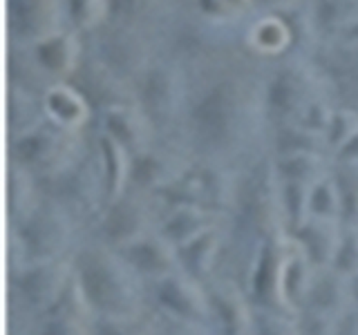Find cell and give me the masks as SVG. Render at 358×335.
<instances>
[{
  "mask_svg": "<svg viewBox=\"0 0 358 335\" xmlns=\"http://www.w3.org/2000/svg\"><path fill=\"white\" fill-rule=\"evenodd\" d=\"M72 260L74 279L94 315H137L152 306L150 284L117 248L87 237Z\"/></svg>",
  "mask_w": 358,
  "mask_h": 335,
  "instance_id": "cell-1",
  "label": "cell"
},
{
  "mask_svg": "<svg viewBox=\"0 0 358 335\" xmlns=\"http://www.w3.org/2000/svg\"><path fill=\"white\" fill-rule=\"evenodd\" d=\"M22 244H25L29 262H48L72 257L90 234L85 226L59 201L50 199L43 193V199L29 215L16 223Z\"/></svg>",
  "mask_w": 358,
  "mask_h": 335,
  "instance_id": "cell-2",
  "label": "cell"
},
{
  "mask_svg": "<svg viewBox=\"0 0 358 335\" xmlns=\"http://www.w3.org/2000/svg\"><path fill=\"white\" fill-rule=\"evenodd\" d=\"M266 170H257L238 184V201L231 223L246 237L264 241L280 234H289V221L282 201V181Z\"/></svg>",
  "mask_w": 358,
  "mask_h": 335,
  "instance_id": "cell-3",
  "label": "cell"
},
{
  "mask_svg": "<svg viewBox=\"0 0 358 335\" xmlns=\"http://www.w3.org/2000/svg\"><path fill=\"white\" fill-rule=\"evenodd\" d=\"M152 195L157 193H148L141 188L134 193L126 190L119 199L110 201L103 208L90 237L103 241L112 248H123L126 244L155 230L166 210V201H155Z\"/></svg>",
  "mask_w": 358,
  "mask_h": 335,
  "instance_id": "cell-4",
  "label": "cell"
},
{
  "mask_svg": "<svg viewBox=\"0 0 358 335\" xmlns=\"http://www.w3.org/2000/svg\"><path fill=\"white\" fill-rule=\"evenodd\" d=\"M7 299L11 308L25 311L27 315L50 308L59 302L70 284L74 282V260L61 257V260L48 262H29L18 273L7 275Z\"/></svg>",
  "mask_w": 358,
  "mask_h": 335,
  "instance_id": "cell-5",
  "label": "cell"
},
{
  "mask_svg": "<svg viewBox=\"0 0 358 335\" xmlns=\"http://www.w3.org/2000/svg\"><path fill=\"white\" fill-rule=\"evenodd\" d=\"M152 306L164 318L188 324H206L210 322V302L206 282L186 271H177L150 286Z\"/></svg>",
  "mask_w": 358,
  "mask_h": 335,
  "instance_id": "cell-6",
  "label": "cell"
},
{
  "mask_svg": "<svg viewBox=\"0 0 358 335\" xmlns=\"http://www.w3.org/2000/svg\"><path fill=\"white\" fill-rule=\"evenodd\" d=\"M210 302L208 327L215 335H255V304L246 288L233 277H213L206 282Z\"/></svg>",
  "mask_w": 358,
  "mask_h": 335,
  "instance_id": "cell-7",
  "label": "cell"
},
{
  "mask_svg": "<svg viewBox=\"0 0 358 335\" xmlns=\"http://www.w3.org/2000/svg\"><path fill=\"white\" fill-rule=\"evenodd\" d=\"M126 262L137 271L150 286L159 279L182 271L179 264V251L173 241H168L159 230L145 232L143 237L126 244L123 248H117Z\"/></svg>",
  "mask_w": 358,
  "mask_h": 335,
  "instance_id": "cell-8",
  "label": "cell"
},
{
  "mask_svg": "<svg viewBox=\"0 0 358 335\" xmlns=\"http://www.w3.org/2000/svg\"><path fill=\"white\" fill-rule=\"evenodd\" d=\"M229 228H231V217L220 221L217 226L204 230L201 234H197L195 239L177 246L182 271L197 277L199 282H208V279L215 277L224 248H227Z\"/></svg>",
  "mask_w": 358,
  "mask_h": 335,
  "instance_id": "cell-9",
  "label": "cell"
},
{
  "mask_svg": "<svg viewBox=\"0 0 358 335\" xmlns=\"http://www.w3.org/2000/svg\"><path fill=\"white\" fill-rule=\"evenodd\" d=\"M354 306V279L341 275L331 266L316 268V277H313L305 308L320 311L324 315L341 320Z\"/></svg>",
  "mask_w": 358,
  "mask_h": 335,
  "instance_id": "cell-10",
  "label": "cell"
},
{
  "mask_svg": "<svg viewBox=\"0 0 358 335\" xmlns=\"http://www.w3.org/2000/svg\"><path fill=\"white\" fill-rule=\"evenodd\" d=\"M224 219L227 217L204 206L175 204V206H166L157 230H159L168 241H173L175 246H182L190 239H195L197 234H201L204 230L217 226Z\"/></svg>",
  "mask_w": 358,
  "mask_h": 335,
  "instance_id": "cell-11",
  "label": "cell"
},
{
  "mask_svg": "<svg viewBox=\"0 0 358 335\" xmlns=\"http://www.w3.org/2000/svg\"><path fill=\"white\" fill-rule=\"evenodd\" d=\"M345 232V223L336 219H320L309 217L300 223V226L291 232L305 248L307 257L313 262L316 268L331 266L336 251H338L341 239Z\"/></svg>",
  "mask_w": 358,
  "mask_h": 335,
  "instance_id": "cell-12",
  "label": "cell"
},
{
  "mask_svg": "<svg viewBox=\"0 0 358 335\" xmlns=\"http://www.w3.org/2000/svg\"><path fill=\"white\" fill-rule=\"evenodd\" d=\"M164 315L155 306L137 315H96L92 335H157Z\"/></svg>",
  "mask_w": 358,
  "mask_h": 335,
  "instance_id": "cell-13",
  "label": "cell"
},
{
  "mask_svg": "<svg viewBox=\"0 0 358 335\" xmlns=\"http://www.w3.org/2000/svg\"><path fill=\"white\" fill-rule=\"evenodd\" d=\"M27 174L18 170L11 174L9 186H7V226H16L25 219L29 212L38 206V201L43 199V193H38V188L34 186Z\"/></svg>",
  "mask_w": 358,
  "mask_h": 335,
  "instance_id": "cell-14",
  "label": "cell"
},
{
  "mask_svg": "<svg viewBox=\"0 0 358 335\" xmlns=\"http://www.w3.org/2000/svg\"><path fill=\"white\" fill-rule=\"evenodd\" d=\"M309 217L343 221V199H341L338 181H331V179H320V181L311 188Z\"/></svg>",
  "mask_w": 358,
  "mask_h": 335,
  "instance_id": "cell-15",
  "label": "cell"
},
{
  "mask_svg": "<svg viewBox=\"0 0 358 335\" xmlns=\"http://www.w3.org/2000/svg\"><path fill=\"white\" fill-rule=\"evenodd\" d=\"M255 335H300L298 315L278 308L255 306Z\"/></svg>",
  "mask_w": 358,
  "mask_h": 335,
  "instance_id": "cell-16",
  "label": "cell"
},
{
  "mask_svg": "<svg viewBox=\"0 0 358 335\" xmlns=\"http://www.w3.org/2000/svg\"><path fill=\"white\" fill-rule=\"evenodd\" d=\"M331 268L350 279L358 277V226H345L343 239L338 251H336Z\"/></svg>",
  "mask_w": 358,
  "mask_h": 335,
  "instance_id": "cell-17",
  "label": "cell"
},
{
  "mask_svg": "<svg viewBox=\"0 0 358 335\" xmlns=\"http://www.w3.org/2000/svg\"><path fill=\"white\" fill-rule=\"evenodd\" d=\"M298 329H300V335H336L338 320L331 315H324L320 311L302 308L298 313Z\"/></svg>",
  "mask_w": 358,
  "mask_h": 335,
  "instance_id": "cell-18",
  "label": "cell"
},
{
  "mask_svg": "<svg viewBox=\"0 0 358 335\" xmlns=\"http://www.w3.org/2000/svg\"><path fill=\"white\" fill-rule=\"evenodd\" d=\"M7 275H14L18 273L20 268H25L29 264V255L25 244H22L20 234L16 228L7 226Z\"/></svg>",
  "mask_w": 358,
  "mask_h": 335,
  "instance_id": "cell-19",
  "label": "cell"
},
{
  "mask_svg": "<svg viewBox=\"0 0 358 335\" xmlns=\"http://www.w3.org/2000/svg\"><path fill=\"white\" fill-rule=\"evenodd\" d=\"M157 335H215L206 324H188V322H175L164 318V324Z\"/></svg>",
  "mask_w": 358,
  "mask_h": 335,
  "instance_id": "cell-20",
  "label": "cell"
},
{
  "mask_svg": "<svg viewBox=\"0 0 358 335\" xmlns=\"http://www.w3.org/2000/svg\"><path fill=\"white\" fill-rule=\"evenodd\" d=\"M336 335H358V308L356 306L338 320Z\"/></svg>",
  "mask_w": 358,
  "mask_h": 335,
  "instance_id": "cell-21",
  "label": "cell"
},
{
  "mask_svg": "<svg viewBox=\"0 0 358 335\" xmlns=\"http://www.w3.org/2000/svg\"><path fill=\"white\" fill-rule=\"evenodd\" d=\"M354 302H356V308H358V277L354 279Z\"/></svg>",
  "mask_w": 358,
  "mask_h": 335,
  "instance_id": "cell-22",
  "label": "cell"
}]
</instances>
